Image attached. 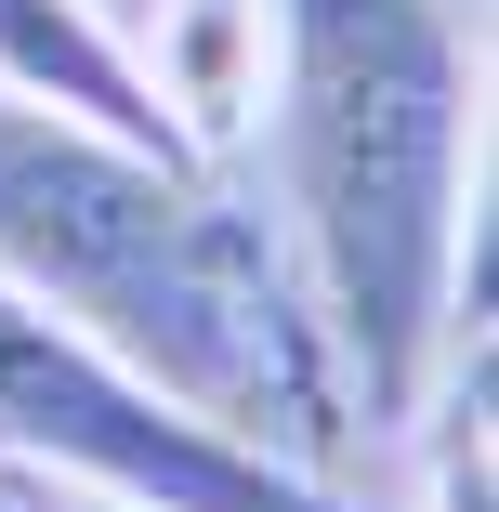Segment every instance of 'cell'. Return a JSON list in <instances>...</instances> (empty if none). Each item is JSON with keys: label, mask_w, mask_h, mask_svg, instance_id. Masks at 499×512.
Segmentation results:
<instances>
[{"label": "cell", "mask_w": 499, "mask_h": 512, "mask_svg": "<svg viewBox=\"0 0 499 512\" xmlns=\"http://www.w3.org/2000/svg\"><path fill=\"white\" fill-rule=\"evenodd\" d=\"M158 106L184 132V158L237 171L250 119H263V53H276V0H158V40H132Z\"/></svg>", "instance_id": "5b68a950"}, {"label": "cell", "mask_w": 499, "mask_h": 512, "mask_svg": "<svg viewBox=\"0 0 499 512\" xmlns=\"http://www.w3.org/2000/svg\"><path fill=\"white\" fill-rule=\"evenodd\" d=\"M250 145L276 158L263 224L355 381V421L408 434L434 368L460 342H486V66H473V27L447 0H276Z\"/></svg>", "instance_id": "6da1fadb"}, {"label": "cell", "mask_w": 499, "mask_h": 512, "mask_svg": "<svg viewBox=\"0 0 499 512\" xmlns=\"http://www.w3.org/2000/svg\"><path fill=\"white\" fill-rule=\"evenodd\" d=\"M0 92H14V106H53V119H92V132L145 145V158H184L145 53L106 27V0H0Z\"/></svg>", "instance_id": "277c9868"}, {"label": "cell", "mask_w": 499, "mask_h": 512, "mask_svg": "<svg viewBox=\"0 0 499 512\" xmlns=\"http://www.w3.org/2000/svg\"><path fill=\"white\" fill-rule=\"evenodd\" d=\"M0 512H119V499H92V486L40 473V460H0Z\"/></svg>", "instance_id": "8992f818"}, {"label": "cell", "mask_w": 499, "mask_h": 512, "mask_svg": "<svg viewBox=\"0 0 499 512\" xmlns=\"http://www.w3.org/2000/svg\"><path fill=\"white\" fill-rule=\"evenodd\" d=\"M0 276L79 342H106L132 381H158L184 421H211L289 473H329L368 447L355 381L289 276L263 197H237L197 158H145L92 119L0 92Z\"/></svg>", "instance_id": "7a4b0ae2"}, {"label": "cell", "mask_w": 499, "mask_h": 512, "mask_svg": "<svg viewBox=\"0 0 499 512\" xmlns=\"http://www.w3.org/2000/svg\"><path fill=\"white\" fill-rule=\"evenodd\" d=\"M0 460H40L119 512H368L329 473H289L211 421H184L158 381H132L106 342H79L14 276H0Z\"/></svg>", "instance_id": "3957f363"}]
</instances>
